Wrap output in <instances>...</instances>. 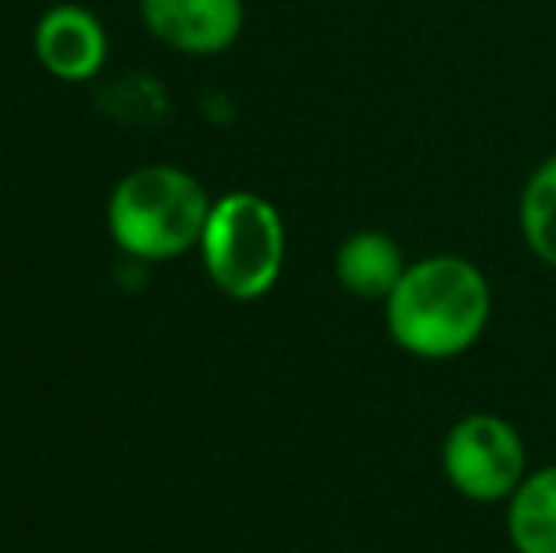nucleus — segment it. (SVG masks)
Returning <instances> with one entry per match:
<instances>
[{
    "label": "nucleus",
    "mask_w": 556,
    "mask_h": 553,
    "mask_svg": "<svg viewBox=\"0 0 556 553\" xmlns=\"http://www.w3.org/2000/svg\"><path fill=\"white\" fill-rule=\"evenodd\" d=\"M35 58L53 80L88 84L111 58V35L103 20L84 4H53L35 23Z\"/></svg>",
    "instance_id": "obj_6"
},
{
    "label": "nucleus",
    "mask_w": 556,
    "mask_h": 553,
    "mask_svg": "<svg viewBox=\"0 0 556 553\" xmlns=\"http://www.w3.org/2000/svg\"><path fill=\"white\" fill-rule=\"evenodd\" d=\"M213 193L198 175L175 163H144L114 186L106 201V231L129 259L170 262L198 251Z\"/></svg>",
    "instance_id": "obj_2"
},
{
    "label": "nucleus",
    "mask_w": 556,
    "mask_h": 553,
    "mask_svg": "<svg viewBox=\"0 0 556 553\" xmlns=\"http://www.w3.org/2000/svg\"><path fill=\"white\" fill-rule=\"evenodd\" d=\"M140 20L167 50L216 58L239 42L247 8L242 0H140Z\"/></svg>",
    "instance_id": "obj_5"
},
{
    "label": "nucleus",
    "mask_w": 556,
    "mask_h": 553,
    "mask_svg": "<svg viewBox=\"0 0 556 553\" xmlns=\"http://www.w3.org/2000/svg\"><path fill=\"white\" fill-rule=\"evenodd\" d=\"M198 251L216 292L235 303H254L277 288L285 269V221L262 193L231 190L213 201Z\"/></svg>",
    "instance_id": "obj_3"
},
{
    "label": "nucleus",
    "mask_w": 556,
    "mask_h": 553,
    "mask_svg": "<svg viewBox=\"0 0 556 553\" xmlns=\"http://www.w3.org/2000/svg\"><path fill=\"white\" fill-rule=\"evenodd\" d=\"M440 463L454 493L473 504H507L530 474L522 432L496 414L454 420L443 436Z\"/></svg>",
    "instance_id": "obj_4"
},
{
    "label": "nucleus",
    "mask_w": 556,
    "mask_h": 553,
    "mask_svg": "<svg viewBox=\"0 0 556 553\" xmlns=\"http://www.w3.org/2000/svg\"><path fill=\"white\" fill-rule=\"evenodd\" d=\"M507 539L515 553H556V463L530 470L511 493Z\"/></svg>",
    "instance_id": "obj_8"
},
{
    "label": "nucleus",
    "mask_w": 556,
    "mask_h": 553,
    "mask_svg": "<svg viewBox=\"0 0 556 553\" xmlns=\"http://www.w3.org/2000/svg\"><path fill=\"white\" fill-rule=\"evenodd\" d=\"M492 323V285L462 254L409 262L387 296V330L417 361H454L481 341Z\"/></svg>",
    "instance_id": "obj_1"
},
{
    "label": "nucleus",
    "mask_w": 556,
    "mask_h": 553,
    "mask_svg": "<svg viewBox=\"0 0 556 553\" xmlns=\"http://www.w3.org/2000/svg\"><path fill=\"white\" fill-rule=\"evenodd\" d=\"M409 262H405V251L394 236L387 231H352L333 254V274L337 285L344 292L359 296V300H382L397 288V280L405 277Z\"/></svg>",
    "instance_id": "obj_7"
},
{
    "label": "nucleus",
    "mask_w": 556,
    "mask_h": 553,
    "mask_svg": "<svg viewBox=\"0 0 556 553\" xmlns=\"http://www.w3.org/2000/svg\"><path fill=\"white\" fill-rule=\"evenodd\" d=\"M519 228L538 262L556 269V152L534 167L519 198Z\"/></svg>",
    "instance_id": "obj_9"
}]
</instances>
